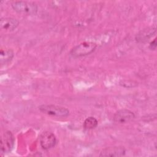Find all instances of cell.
Masks as SVG:
<instances>
[{
  "instance_id": "6da1fadb",
  "label": "cell",
  "mask_w": 157,
  "mask_h": 157,
  "mask_svg": "<svg viewBox=\"0 0 157 157\" xmlns=\"http://www.w3.org/2000/svg\"><path fill=\"white\" fill-rule=\"evenodd\" d=\"M39 109L43 113L53 117H66L69 115L67 108L53 104H43L39 107Z\"/></svg>"
},
{
  "instance_id": "7a4b0ae2",
  "label": "cell",
  "mask_w": 157,
  "mask_h": 157,
  "mask_svg": "<svg viewBox=\"0 0 157 157\" xmlns=\"http://www.w3.org/2000/svg\"><path fill=\"white\" fill-rule=\"evenodd\" d=\"M12 7L17 12L26 15H34L37 11V4L31 1H14Z\"/></svg>"
},
{
  "instance_id": "3957f363",
  "label": "cell",
  "mask_w": 157,
  "mask_h": 157,
  "mask_svg": "<svg viewBox=\"0 0 157 157\" xmlns=\"http://www.w3.org/2000/svg\"><path fill=\"white\" fill-rule=\"evenodd\" d=\"M97 45L92 42H84L74 47L71 51V55L75 58L84 56L93 53Z\"/></svg>"
},
{
  "instance_id": "277c9868",
  "label": "cell",
  "mask_w": 157,
  "mask_h": 157,
  "mask_svg": "<svg viewBox=\"0 0 157 157\" xmlns=\"http://www.w3.org/2000/svg\"><path fill=\"white\" fill-rule=\"evenodd\" d=\"M15 144L13 135L10 131H6L1 137V152L7 153L13 149Z\"/></svg>"
},
{
  "instance_id": "5b68a950",
  "label": "cell",
  "mask_w": 157,
  "mask_h": 157,
  "mask_svg": "<svg viewBox=\"0 0 157 157\" xmlns=\"http://www.w3.org/2000/svg\"><path fill=\"white\" fill-rule=\"evenodd\" d=\"M40 144L44 150H48L54 147L56 144V138L54 134L45 131L41 134L40 136Z\"/></svg>"
},
{
  "instance_id": "8992f818",
  "label": "cell",
  "mask_w": 157,
  "mask_h": 157,
  "mask_svg": "<svg viewBox=\"0 0 157 157\" xmlns=\"http://www.w3.org/2000/svg\"><path fill=\"white\" fill-rule=\"evenodd\" d=\"M135 117L134 113L128 109H121L115 112L113 121L117 123H126L132 120Z\"/></svg>"
},
{
  "instance_id": "52a82bcc",
  "label": "cell",
  "mask_w": 157,
  "mask_h": 157,
  "mask_svg": "<svg viewBox=\"0 0 157 157\" xmlns=\"http://www.w3.org/2000/svg\"><path fill=\"white\" fill-rule=\"evenodd\" d=\"M126 150L122 147H111L103 149L100 156H122L125 155Z\"/></svg>"
},
{
  "instance_id": "ba28073f",
  "label": "cell",
  "mask_w": 157,
  "mask_h": 157,
  "mask_svg": "<svg viewBox=\"0 0 157 157\" xmlns=\"http://www.w3.org/2000/svg\"><path fill=\"white\" fill-rule=\"evenodd\" d=\"M19 25V21L13 18L3 17L0 20L1 28L8 31H13L17 28Z\"/></svg>"
},
{
  "instance_id": "9c48e42d",
  "label": "cell",
  "mask_w": 157,
  "mask_h": 157,
  "mask_svg": "<svg viewBox=\"0 0 157 157\" xmlns=\"http://www.w3.org/2000/svg\"><path fill=\"white\" fill-rule=\"evenodd\" d=\"M156 33V28L150 27L140 31L136 36V40L137 42H144L148 40Z\"/></svg>"
},
{
  "instance_id": "30bf717a",
  "label": "cell",
  "mask_w": 157,
  "mask_h": 157,
  "mask_svg": "<svg viewBox=\"0 0 157 157\" xmlns=\"http://www.w3.org/2000/svg\"><path fill=\"white\" fill-rule=\"evenodd\" d=\"M14 56L13 52L10 49H1L0 51L1 64H5L10 62Z\"/></svg>"
},
{
  "instance_id": "8fae6325",
  "label": "cell",
  "mask_w": 157,
  "mask_h": 157,
  "mask_svg": "<svg viewBox=\"0 0 157 157\" xmlns=\"http://www.w3.org/2000/svg\"><path fill=\"white\" fill-rule=\"evenodd\" d=\"M98 124V120L93 117H90L85 119L83 122V128L86 129L95 128Z\"/></svg>"
},
{
  "instance_id": "7c38bea8",
  "label": "cell",
  "mask_w": 157,
  "mask_h": 157,
  "mask_svg": "<svg viewBox=\"0 0 157 157\" xmlns=\"http://www.w3.org/2000/svg\"><path fill=\"white\" fill-rule=\"evenodd\" d=\"M156 39H155L153 41H152L150 44V49H155L156 48Z\"/></svg>"
}]
</instances>
